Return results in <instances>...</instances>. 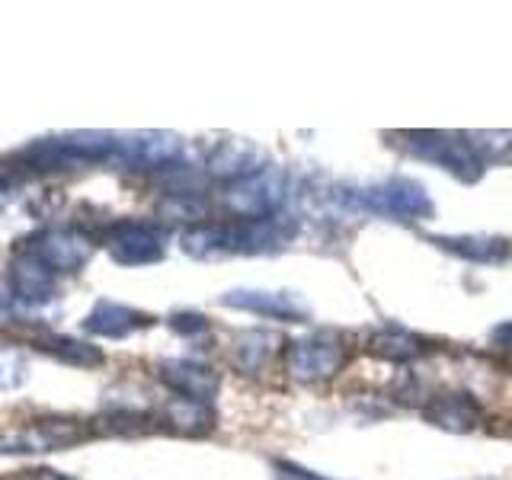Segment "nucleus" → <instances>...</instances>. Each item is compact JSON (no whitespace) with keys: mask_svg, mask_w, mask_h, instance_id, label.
<instances>
[{"mask_svg":"<svg viewBox=\"0 0 512 480\" xmlns=\"http://www.w3.org/2000/svg\"><path fill=\"white\" fill-rule=\"evenodd\" d=\"M349 362V346L336 333H311L285 346V372L301 384L336 378Z\"/></svg>","mask_w":512,"mask_h":480,"instance_id":"f257e3e1","label":"nucleus"},{"mask_svg":"<svg viewBox=\"0 0 512 480\" xmlns=\"http://www.w3.org/2000/svg\"><path fill=\"white\" fill-rule=\"evenodd\" d=\"M404 148L436 164L448 173H455L458 180L474 183L484 176V160L474 151V144L464 135H445V132H404Z\"/></svg>","mask_w":512,"mask_h":480,"instance_id":"f03ea898","label":"nucleus"},{"mask_svg":"<svg viewBox=\"0 0 512 480\" xmlns=\"http://www.w3.org/2000/svg\"><path fill=\"white\" fill-rule=\"evenodd\" d=\"M359 205L388 221H420L432 215V199L423 183L410 176H388L359 192Z\"/></svg>","mask_w":512,"mask_h":480,"instance_id":"7ed1b4c3","label":"nucleus"},{"mask_svg":"<svg viewBox=\"0 0 512 480\" xmlns=\"http://www.w3.org/2000/svg\"><path fill=\"white\" fill-rule=\"evenodd\" d=\"M285 199H288V176L279 167H263L260 173L228 186V192H224V208H228L237 221H250V218L279 215Z\"/></svg>","mask_w":512,"mask_h":480,"instance_id":"20e7f679","label":"nucleus"},{"mask_svg":"<svg viewBox=\"0 0 512 480\" xmlns=\"http://www.w3.org/2000/svg\"><path fill=\"white\" fill-rule=\"evenodd\" d=\"M103 240L119 266H154L167 256V231L154 221H112Z\"/></svg>","mask_w":512,"mask_h":480,"instance_id":"39448f33","label":"nucleus"},{"mask_svg":"<svg viewBox=\"0 0 512 480\" xmlns=\"http://www.w3.org/2000/svg\"><path fill=\"white\" fill-rule=\"evenodd\" d=\"M23 247H29L55 276H71L93 260V237L80 228H42Z\"/></svg>","mask_w":512,"mask_h":480,"instance_id":"423d86ee","label":"nucleus"},{"mask_svg":"<svg viewBox=\"0 0 512 480\" xmlns=\"http://www.w3.org/2000/svg\"><path fill=\"white\" fill-rule=\"evenodd\" d=\"M90 436V426L84 420H71V416H42L32 426L13 432V436L0 439V452H55V448L80 445Z\"/></svg>","mask_w":512,"mask_h":480,"instance_id":"0eeeda50","label":"nucleus"},{"mask_svg":"<svg viewBox=\"0 0 512 480\" xmlns=\"http://www.w3.org/2000/svg\"><path fill=\"white\" fill-rule=\"evenodd\" d=\"M186 144L173 132L116 135V157L132 170H167L183 160Z\"/></svg>","mask_w":512,"mask_h":480,"instance_id":"6e6552de","label":"nucleus"},{"mask_svg":"<svg viewBox=\"0 0 512 480\" xmlns=\"http://www.w3.org/2000/svg\"><path fill=\"white\" fill-rule=\"evenodd\" d=\"M228 228V253H247V256H260V253H276L282 250L295 234V221L279 215L269 218H250V221H224Z\"/></svg>","mask_w":512,"mask_h":480,"instance_id":"1a4fd4ad","label":"nucleus"},{"mask_svg":"<svg viewBox=\"0 0 512 480\" xmlns=\"http://www.w3.org/2000/svg\"><path fill=\"white\" fill-rule=\"evenodd\" d=\"M58 276L29 247H20L10 260V295L23 308H45L55 301Z\"/></svg>","mask_w":512,"mask_h":480,"instance_id":"9d476101","label":"nucleus"},{"mask_svg":"<svg viewBox=\"0 0 512 480\" xmlns=\"http://www.w3.org/2000/svg\"><path fill=\"white\" fill-rule=\"evenodd\" d=\"M224 308H237L247 314H260L272 320H288V324H298V320L308 317V304L292 292H269V288H234V292L221 295Z\"/></svg>","mask_w":512,"mask_h":480,"instance_id":"9b49d317","label":"nucleus"},{"mask_svg":"<svg viewBox=\"0 0 512 480\" xmlns=\"http://www.w3.org/2000/svg\"><path fill=\"white\" fill-rule=\"evenodd\" d=\"M263 151L256 148L253 141H244V138H228V141H218L212 154H208V176L212 180H221V183H240L247 180V176L260 173L266 164H263Z\"/></svg>","mask_w":512,"mask_h":480,"instance_id":"f8f14e48","label":"nucleus"},{"mask_svg":"<svg viewBox=\"0 0 512 480\" xmlns=\"http://www.w3.org/2000/svg\"><path fill=\"white\" fill-rule=\"evenodd\" d=\"M157 375L176 397L202 400V404H212V397L218 394V384H221L215 368L192 362V359H164L157 368Z\"/></svg>","mask_w":512,"mask_h":480,"instance_id":"ddd939ff","label":"nucleus"},{"mask_svg":"<svg viewBox=\"0 0 512 480\" xmlns=\"http://www.w3.org/2000/svg\"><path fill=\"white\" fill-rule=\"evenodd\" d=\"M151 324H154L151 314L128 308V304H119V301H109V298L96 301L90 314L84 317V330L90 336H103V340H125V336H132Z\"/></svg>","mask_w":512,"mask_h":480,"instance_id":"4468645a","label":"nucleus"},{"mask_svg":"<svg viewBox=\"0 0 512 480\" xmlns=\"http://www.w3.org/2000/svg\"><path fill=\"white\" fill-rule=\"evenodd\" d=\"M432 244L461 256V260L477 263V266H500L512 256V244L506 237H490V234H458V237H429Z\"/></svg>","mask_w":512,"mask_h":480,"instance_id":"2eb2a0df","label":"nucleus"},{"mask_svg":"<svg viewBox=\"0 0 512 480\" xmlns=\"http://www.w3.org/2000/svg\"><path fill=\"white\" fill-rule=\"evenodd\" d=\"M423 413L429 423H436L439 429H448V432H471L480 426V420H484L477 400L471 394H458V391L432 397Z\"/></svg>","mask_w":512,"mask_h":480,"instance_id":"dca6fc26","label":"nucleus"},{"mask_svg":"<svg viewBox=\"0 0 512 480\" xmlns=\"http://www.w3.org/2000/svg\"><path fill=\"white\" fill-rule=\"evenodd\" d=\"M160 420H164L176 436H205V432L215 429V410L212 404H202V400L170 397L167 404L160 407Z\"/></svg>","mask_w":512,"mask_h":480,"instance_id":"f3484780","label":"nucleus"},{"mask_svg":"<svg viewBox=\"0 0 512 480\" xmlns=\"http://www.w3.org/2000/svg\"><path fill=\"white\" fill-rule=\"evenodd\" d=\"M365 349L372 352V356L388 359V362H413V359H420L429 346H426L423 336H416L410 330L384 327V330H375L372 336H368Z\"/></svg>","mask_w":512,"mask_h":480,"instance_id":"a211bd4d","label":"nucleus"},{"mask_svg":"<svg viewBox=\"0 0 512 480\" xmlns=\"http://www.w3.org/2000/svg\"><path fill=\"white\" fill-rule=\"evenodd\" d=\"M180 250L192 260H221V256H231L228 253V228L221 221H202V224H192L180 234Z\"/></svg>","mask_w":512,"mask_h":480,"instance_id":"6ab92c4d","label":"nucleus"},{"mask_svg":"<svg viewBox=\"0 0 512 480\" xmlns=\"http://www.w3.org/2000/svg\"><path fill=\"white\" fill-rule=\"evenodd\" d=\"M36 346L42 352H48V356H55L58 362L77 365V368H96V365H103V359H106L100 346L74 340V336H42Z\"/></svg>","mask_w":512,"mask_h":480,"instance_id":"aec40b11","label":"nucleus"},{"mask_svg":"<svg viewBox=\"0 0 512 480\" xmlns=\"http://www.w3.org/2000/svg\"><path fill=\"white\" fill-rule=\"evenodd\" d=\"M276 336L269 330H247L234 340V365L244 375H256L269 362L272 349H276Z\"/></svg>","mask_w":512,"mask_h":480,"instance_id":"412c9836","label":"nucleus"},{"mask_svg":"<svg viewBox=\"0 0 512 480\" xmlns=\"http://www.w3.org/2000/svg\"><path fill=\"white\" fill-rule=\"evenodd\" d=\"M205 215H208V202L199 196V192H167V196L157 202V218L186 221L189 228L192 224H202Z\"/></svg>","mask_w":512,"mask_h":480,"instance_id":"4be33fe9","label":"nucleus"},{"mask_svg":"<svg viewBox=\"0 0 512 480\" xmlns=\"http://www.w3.org/2000/svg\"><path fill=\"white\" fill-rule=\"evenodd\" d=\"M480 160H512V132H474L468 135Z\"/></svg>","mask_w":512,"mask_h":480,"instance_id":"5701e85b","label":"nucleus"},{"mask_svg":"<svg viewBox=\"0 0 512 480\" xmlns=\"http://www.w3.org/2000/svg\"><path fill=\"white\" fill-rule=\"evenodd\" d=\"M29 378V365L16 349L0 346V391H16Z\"/></svg>","mask_w":512,"mask_h":480,"instance_id":"b1692460","label":"nucleus"},{"mask_svg":"<svg viewBox=\"0 0 512 480\" xmlns=\"http://www.w3.org/2000/svg\"><path fill=\"white\" fill-rule=\"evenodd\" d=\"M167 324H170V330H176L180 336H196V333L208 330V320L202 314H196V311H176V314H170Z\"/></svg>","mask_w":512,"mask_h":480,"instance_id":"393cba45","label":"nucleus"},{"mask_svg":"<svg viewBox=\"0 0 512 480\" xmlns=\"http://www.w3.org/2000/svg\"><path fill=\"white\" fill-rule=\"evenodd\" d=\"M276 471H279L282 480H327L324 474H314L308 468H298V464H292V461H276Z\"/></svg>","mask_w":512,"mask_h":480,"instance_id":"a878e982","label":"nucleus"},{"mask_svg":"<svg viewBox=\"0 0 512 480\" xmlns=\"http://www.w3.org/2000/svg\"><path fill=\"white\" fill-rule=\"evenodd\" d=\"M490 340L493 346H500V349H509L512 352V320H506V324H500L493 333H490Z\"/></svg>","mask_w":512,"mask_h":480,"instance_id":"bb28decb","label":"nucleus"},{"mask_svg":"<svg viewBox=\"0 0 512 480\" xmlns=\"http://www.w3.org/2000/svg\"><path fill=\"white\" fill-rule=\"evenodd\" d=\"M10 183H13V167L7 164H0V205L7 202V196H10Z\"/></svg>","mask_w":512,"mask_h":480,"instance_id":"cd10ccee","label":"nucleus"},{"mask_svg":"<svg viewBox=\"0 0 512 480\" xmlns=\"http://www.w3.org/2000/svg\"><path fill=\"white\" fill-rule=\"evenodd\" d=\"M32 480H71V477H64V474H55V471H39Z\"/></svg>","mask_w":512,"mask_h":480,"instance_id":"c85d7f7f","label":"nucleus"}]
</instances>
